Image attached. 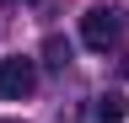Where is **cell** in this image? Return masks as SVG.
Instances as JSON below:
<instances>
[{
    "mask_svg": "<svg viewBox=\"0 0 129 123\" xmlns=\"http://www.w3.org/2000/svg\"><path fill=\"white\" fill-rule=\"evenodd\" d=\"M118 38H124V11H113V6H91L86 16H81V43H86L91 54H108Z\"/></svg>",
    "mask_w": 129,
    "mask_h": 123,
    "instance_id": "cell-1",
    "label": "cell"
},
{
    "mask_svg": "<svg viewBox=\"0 0 129 123\" xmlns=\"http://www.w3.org/2000/svg\"><path fill=\"white\" fill-rule=\"evenodd\" d=\"M32 91H38V64L22 54L0 59V102H27Z\"/></svg>",
    "mask_w": 129,
    "mask_h": 123,
    "instance_id": "cell-2",
    "label": "cell"
},
{
    "mask_svg": "<svg viewBox=\"0 0 129 123\" xmlns=\"http://www.w3.org/2000/svg\"><path fill=\"white\" fill-rule=\"evenodd\" d=\"M91 118H97V123H124V118H129V102L118 96V91H102V96L91 102Z\"/></svg>",
    "mask_w": 129,
    "mask_h": 123,
    "instance_id": "cell-3",
    "label": "cell"
},
{
    "mask_svg": "<svg viewBox=\"0 0 129 123\" xmlns=\"http://www.w3.org/2000/svg\"><path fill=\"white\" fill-rule=\"evenodd\" d=\"M43 64L64 70V64H70V43H64V38H48V43H43Z\"/></svg>",
    "mask_w": 129,
    "mask_h": 123,
    "instance_id": "cell-4",
    "label": "cell"
},
{
    "mask_svg": "<svg viewBox=\"0 0 129 123\" xmlns=\"http://www.w3.org/2000/svg\"><path fill=\"white\" fill-rule=\"evenodd\" d=\"M6 123H16V118H6Z\"/></svg>",
    "mask_w": 129,
    "mask_h": 123,
    "instance_id": "cell-5",
    "label": "cell"
}]
</instances>
